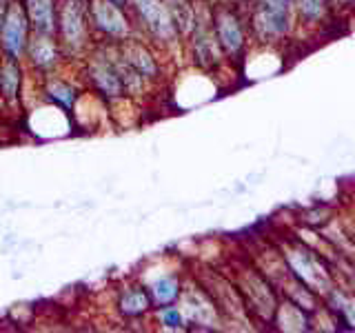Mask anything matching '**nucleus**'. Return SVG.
Wrapping results in <instances>:
<instances>
[{"label":"nucleus","instance_id":"obj_9","mask_svg":"<svg viewBox=\"0 0 355 333\" xmlns=\"http://www.w3.org/2000/svg\"><path fill=\"white\" fill-rule=\"evenodd\" d=\"M211 27L227 58L236 60L244 49V22L229 5H211Z\"/></svg>","mask_w":355,"mask_h":333},{"label":"nucleus","instance_id":"obj_18","mask_svg":"<svg viewBox=\"0 0 355 333\" xmlns=\"http://www.w3.org/2000/svg\"><path fill=\"white\" fill-rule=\"evenodd\" d=\"M153 322H155V329H162V331H187V320H184V314L180 305H164V307H153L151 316H149Z\"/></svg>","mask_w":355,"mask_h":333},{"label":"nucleus","instance_id":"obj_8","mask_svg":"<svg viewBox=\"0 0 355 333\" xmlns=\"http://www.w3.org/2000/svg\"><path fill=\"white\" fill-rule=\"evenodd\" d=\"M36 85H38V98L44 105H51L73 118L76 105L80 103V98L85 94V85L80 80L67 76L64 69H60L55 74L38 78Z\"/></svg>","mask_w":355,"mask_h":333},{"label":"nucleus","instance_id":"obj_7","mask_svg":"<svg viewBox=\"0 0 355 333\" xmlns=\"http://www.w3.org/2000/svg\"><path fill=\"white\" fill-rule=\"evenodd\" d=\"M118 51L122 58L127 60L131 69H136L149 87L160 85L162 76H164V67H162V51H158L151 42H147L138 33H133L131 38L118 42Z\"/></svg>","mask_w":355,"mask_h":333},{"label":"nucleus","instance_id":"obj_1","mask_svg":"<svg viewBox=\"0 0 355 333\" xmlns=\"http://www.w3.org/2000/svg\"><path fill=\"white\" fill-rule=\"evenodd\" d=\"M73 67L78 76H80V83L85 85L87 92L100 98L105 105H120L129 100L116 67L105 49V44H94V47L85 53V58Z\"/></svg>","mask_w":355,"mask_h":333},{"label":"nucleus","instance_id":"obj_4","mask_svg":"<svg viewBox=\"0 0 355 333\" xmlns=\"http://www.w3.org/2000/svg\"><path fill=\"white\" fill-rule=\"evenodd\" d=\"M85 3L96 44H118L136 33L127 5H118L114 0H85Z\"/></svg>","mask_w":355,"mask_h":333},{"label":"nucleus","instance_id":"obj_20","mask_svg":"<svg viewBox=\"0 0 355 333\" xmlns=\"http://www.w3.org/2000/svg\"><path fill=\"white\" fill-rule=\"evenodd\" d=\"M114 3H118V5H127L129 0H114Z\"/></svg>","mask_w":355,"mask_h":333},{"label":"nucleus","instance_id":"obj_11","mask_svg":"<svg viewBox=\"0 0 355 333\" xmlns=\"http://www.w3.org/2000/svg\"><path fill=\"white\" fill-rule=\"evenodd\" d=\"M178 305H180L182 314H184L187 327L214 329L220 322V311H218L216 302L196 280L184 282Z\"/></svg>","mask_w":355,"mask_h":333},{"label":"nucleus","instance_id":"obj_10","mask_svg":"<svg viewBox=\"0 0 355 333\" xmlns=\"http://www.w3.org/2000/svg\"><path fill=\"white\" fill-rule=\"evenodd\" d=\"M31 36L29 18L16 0H9L3 18H0V53L11 58H25V49Z\"/></svg>","mask_w":355,"mask_h":333},{"label":"nucleus","instance_id":"obj_6","mask_svg":"<svg viewBox=\"0 0 355 333\" xmlns=\"http://www.w3.org/2000/svg\"><path fill=\"white\" fill-rule=\"evenodd\" d=\"M22 62H25L27 71L36 78V80L67 67V58L62 53L58 38H55L53 33H36V31H31Z\"/></svg>","mask_w":355,"mask_h":333},{"label":"nucleus","instance_id":"obj_15","mask_svg":"<svg viewBox=\"0 0 355 333\" xmlns=\"http://www.w3.org/2000/svg\"><path fill=\"white\" fill-rule=\"evenodd\" d=\"M29 18L31 31L36 33H53L58 25V0H16Z\"/></svg>","mask_w":355,"mask_h":333},{"label":"nucleus","instance_id":"obj_13","mask_svg":"<svg viewBox=\"0 0 355 333\" xmlns=\"http://www.w3.org/2000/svg\"><path fill=\"white\" fill-rule=\"evenodd\" d=\"M27 67L20 58L0 53V103L7 109H18L25 100Z\"/></svg>","mask_w":355,"mask_h":333},{"label":"nucleus","instance_id":"obj_12","mask_svg":"<svg viewBox=\"0 0 355 333\" xmlns=\"http://www.w3.org/2000/svg\"><path fill=\"white\" fill-rule=\"evenodd\" d=\"M114 309L120 320L125 322H142L151 316L153 302L147 291V287L140 278H129V280L120 282L116 289Z\"/></svg>","mask_w":355,"mask_h":333},{"label":"nucleus","instance_id":"obj_3","mask_svg":"<svg viewBox=\"0 0 355 333\" xmlns=\"http://www.w3.org/2000/svg\"><path fill=\"white\" fill-rule=\"evenodd\" d=\"M127 9L131 14L136 33L162 53H171L180 47L182 38L162 0H129Z\"/></svg>","mask_w":355,"mask_h":333},{"label":"nucleus","instance_id":"obj_5","mask_svg":"<svg viewBox=\"0 0 355 333\" xmlns=\"http://www.w3.org/2000/svg\"><path fill=\"white\" fill-rule=\"evenodd\" d=\"M182 44H187V56L191 65L202 71H211L225 58V53H222L216 40L214 27H211V5L207 0H198L196 25Z\"/></svg>","mask_w":355,"mask_h":333},{"label":"nucleus","instance_id":"obj_19","mask_svg":"<svg viewBox=\"0 0 355 333\" xmlns=\"http://www.w3.org/2000/svg\"><path fill=\"white\" fill-rule=\"evenodd\" d=\"M7 5H9V0H0V18H3V14H5Z\"/></svg>","mask_w":355,"mask_h":333},{"label":"nucleus","instance_id":"obj_16","mask_svg":"<svg viewBox=\"0 0 355 333\" xmlns=\"http://www.w3.org/2000/svg\"><path fill=\"white\" fill-rule=\"evenodd\" d=\"M238 291L240 296L247 298V309H262V311H271V293L266 291V282L255 273H244L242 280L238 282Z\"/></svg>","mask_w":355,"mask_h":333},{"label":"nucleus","instance_id":"obj_14","mask_svg":"<svg viewBox=\"0 0 355 333\" xmlns=\"http://www.w3.org/2000/svg\"><path fill=\"white\" fill-rule=\"evenodd\" d=\"M140 280L147 287V291L151 296L153 307H164V305H175L180 300L184 280L178 271H153L151 278L140 275Z\"/></svg>","mask_w":355,"mask_h":333},{"label":"nucleus","instance_id":"obj_2","mask_svg":"<svg viewBox=\"0 0 355 333\" xmlns=\"http://www.w3.org/2000/svg\"><path fill=\"white\" fill-rule=\"evenodd\" d=\"M55 38H58L67 65H78L85 53L96 44L92 25H89L87 3L85 0H58V25H55Z\"/></svg>","mask_w":355,"mask_h":333},{"label":"nucleus","instance_id":"obj_17","mask_svg":"<svg viewBox=\"0 0 355 333\" xmlns=\"http://www.w3.org/2000/svg\"><path fill=\"white\" fill-rule=\"evenodd\" d=\"M166 11L173 20V25L180 33V38L184 42V38L191 33L193 25H196V14H198V0H162Z\"/></svg>","mask_w":355,"mask_h":333}]
</instances>
